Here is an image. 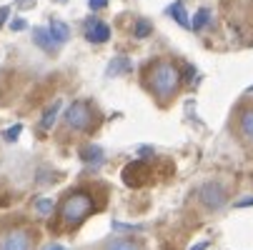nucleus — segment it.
<instances>
[{"label":"nucleus","mask_w":253,"mask_h":250,"mask_svg":"<svg viewBox=\"0 0 253 250\" xmlns=\"http://www.w3.org/2000/svg\"><path fill=\"white\" fill-rule=\"evenodd\" d=\"M151 33H153V23L151 20H146V18L135 20V25H133V35H135V38H148Z\"/></svg>","instance_id":"nucleus-17"},{"label":"nucleus","mask_w":253,"mask_h":250,"mask_svg":"<svg viewBox=\"0 0 253 250\" xmlns=\"http://www.w3.org/2000/svg\"><path fill=\"white\" fill-rule=\"evenodd\" d=\"M33 40H35V45L43 48V50L50 53V55L58 50V43L53 40V35H50L48 28H35V30H33Z\"/></svg>","instance_id":"nucleus-8"},{"label":"nucleus","mask_w":253,"mask_h":250,"mask_svg":"<svg viewBox=\"0 0 253 250\" xmlns=\"http://www.w3.org/2000/svg\"><path fill=\"white\" fill-rule=\"evenodd\" d=\"M208 245H211V243H208V240H201V243H198V245H193V248H191V250H206V248H208Z\"/></svg>","instance_id":"nucleus-25"},{"label":"nucleus","mask_w":253,"mask_h":250,"mask_svg":"<svg viewBox=\"0 0 253 250\" xmlns=\"http://www.w3.org/2000/svg\"><path fill=\"white\" fill-rule=\"evenodd\" d=\"M105 250H143V248H140V243L133 240V238H116V240L108 243Z\"/></svg>","instance_id":"nucleus-15"},{"label":"nucleus","mask_w":253,"mask_h":250,"mask_svg":"<svg viewBox=\"0 0 253 250\" xmlns=\"http://www.w3.org/2000/svg\"><path fill=\"white\" fill-rule=\"evenodd\" d=\"M238 130L243 138H248L253 143V108H243L238 113Z\"/></svg>","instance_id":"nucleus-11"},{"label":"nucleus","mask_w":253,"mask_h":250,"mask_svg":"<svg viewBox=\"0 0 253 250\" xmlns=\"http://www.w3.org/2000/svg\"><path fill=\"white\" fill-rule=\"evenodd\" d=\"M198 198H201L206 210H221L223 203H226V188L221 183H215V180L203 183L201 190H198Z\"/></svg>","instance_id":"nucleus-5"},{"label":"nucleus","mask_w":253,"mask_h":250,"mask_svg":"<svg viewBox=\"0 0 253 250\" xmlns=\"http://www.w3.org/2000/svg\"><path fill=\"white\" fill-rule=\"evenodd\" d=\"M211 23V10L208 8H198V13L193 15V20H191V30H203L206 25Z\"/></svg>","instance_id":"nucleus-16"},{"label":"nucleus","mask_w":253,"mask_h":250,"mask_svg":"<svg viewBox=\"0 0 253 250\" xmlns=\"http://www.w3.org/2000/svg\"><path fill=\"white\" fill-rule=\"evenodd\" d=\"M35 210H38V215H50L53 213V200H48V198L35 200Z\"/></svg>","instance_id":"nucleus-18"},{"label":"nucleus","mask_w":253,"mask_h":250,"mask_svg":"<svg viewBox=\"0 0 253 250\" xmlns=\"http://www.w3.org/2000/svg\"><path fill=\"white\" fill-rule=\"evenodd\" d=\"M20 133H23V123H15L13 128H8V130L3 133V140H5V143H15Z\"/></svg>","instance_id":"nucleus-19"},{"label":"nucleus","mask_w":253,"mask_h":250,"mask_svg":"<svg viewBox=\"0 0 253 250\" xmlns=\"http://www.w3.org/2000/svg\"><path fill=\"white\" fill-rule=\"evenodd\" d=\"M45 250H68V248H63V245H48Z\"/></svg>","instance_id":"nucleus-26"},{"label":"nucleus","mask_w":253,"mask_h":250,"mask_svg":"<svg viewBox=\"0 0 253 250\" xmlns=\"http://www.w3.org/2000/svg\"><path fill=\"white\" fill-rule=\"evenodd\" d=\"M233 208H253V195H243V198H238L236 203H233Z\"/></svg>","instance_id":"nucleus-22"},{"label":"nucleus","mask_w":253,"mask_h":250,"mask_svg":"<svg viewBox=\"0 0 253 250\" xmlns=\"http://www.w3.org/2000/svg\"><path fill=\"white\" fill-rule=\"evenodd\" d=\"M0 250H33V233L28 228H8L0 233Z\"/></svg>","instance_id":"nucleus-4"},{"label":"nucleus","mask_w":253,"mask_h":250,"mask_svg":"<svg viewBox=\"0 0 253 250\" xmlns=\"http://www.w3.org/2000/svg\"><path fill=\"white\" fill-rule=\"evenodd\" d=\"M60 108H63V103H60V100H55V103H50V105H48V110H45V113H43V118H41V128H43V130H50V128L55 125Z\"/></svg>","instance_id":"nucleus-14"},{"label":"nucleus","mask_w":253,"mask_h":250,"mask_svg":"<svg viewBox=\"0 0 253 250\" xmlns=\"http://www.w3.org/2000/svg\"><path fill=\"white\" fill-rule=\"evenodd\" d=\"M8 15H10V8H8V5H3V8H0V28H3V23L8 20Z\"/></svg>","instance_id":"nucleus-24"},{"label":"nucleus","mask_w":253,"mask_h":250,"mask_svg":"<svg viewBox=\"0 0 253 250\" xmlns=\"http://www.w3.org/2000/svg\"><path fill=\"white\" fill-rule=\"evenodd\" d=\"M140 80L158 103H168L180 88V70L170 60L158 58V60H151L146 68H143Z\"/></svg>","instance_id":"nucleus-1"},{"label":"nucleus","mask_w":253,"mask_h":250,"mask_svg":"<svg viewBox=\"0 0 253 250\" xmlns=\"http://www.w3.org/2000/svg\"><path fill=\"white\" fill-rule=\"evenodd\" d=\"M25 28H28V20H25V18H13V20H10V30H13V33L25 30Z\"/></svg>","instance_id":"nucleus-20"},{"label":"nucleus","mask_w":253,"mask_h":250,"mask_svg":"<svg viewBox=\"0 0 253 250\" xmlns=\"http://www.w3.org/2000/svg\"><path fill=\"white\" fill-rule=\"evenodd\" d=\"M48 30H50L53 40H55L58 45H63V43L70 40V28H68V23H63V20H50Z\"/></svg>","instance_id":"nucleus-12"},{"label":"nucleus","mask_w":253,"mask_h":250,"mask_svg":"<svg viewBox=\"0 0 253 250\" xmlns=\"http://www.w3.org/2000/svg\"><path fill=\"white\" fill-rule=\"evenodd\" d=\"M83 35H85L88 43L100 45V43L111 40V28H108V23H103L100 18L90 15V18H85V23H83Z\"/></svg>","instance_id":"nucleus-7"},{"label":"nucleus","mask_w":253,"mask_h":250,"mask_svg":"<svg viewBox=\"0 0 253 250\" xmlns=\"http://www.w3.org/2000/svg\"><path fill=\"white\" fill-rule=\"evenodd\" d=\"M103 148H98V145H83L81 148V160L83 163H88V165H100L103 163Z\"/></svg>","instance_id":"nucleus-13"},{"label":"nucleus","mask_w":253,"mask_h":250,"mask_svg":"<svg viewBox=\"0 0 253 250\" xmlns=\"http://www.w3.org/2000/svg\"><path fill=\"white\" fill-rule=\"evenodd\" d=\"M113 228H116V230H130V233L143 230V225H128V223H118V220H113Z\"/></svg>","instance_id":"nucleus-21"},{"label":"nucleus","mask_w":253,"mask_h":250,"mask_svg":"<svg viewBox=\"0 0 253 250\" xmlns=\"http://www.w3.org/2000/svg\"><path fill=\"white\" fill-rule=\"evenodd\" d=\"M93 210H95V203L88 193H70L60 205V220L68 228H76L90 215Z\"/></svg>","instance_id":"nucleus-2"},{"label":"nucleus","mask_w":253,"mask_h":250,"mask_svg":"<svg viewBox=\"0 0 253 250\" xmlns=\"http://www.w3.org/2000/svg\"><path fill=\"white\" fill-rule=\"evenodd\" d=\"M95 123V113L90 108V103L85 100H76V103H70L68 105V110H65V125L70 130H78V133H88Z\"/></svg>","instance_id":"nucleus-3"},{"label":"nucleus","mask_w":253,"mask_h":250,"mask_svg":"<svg viewBox=\"0 0 253 250\" xmlns=\"http://www.w3.org/2000/svg\"><path fill=\"white\" fill-rule=\"evenodd\" d=\"M55 3H68V0H55Z\"/></svg>","instance_id":"nucleus-27"},{"label":"nucleus","mask_w":253,"mask_h":250,"mask_svg":"<svg viewBox=\"0 0 253 250\" xmlns=\"http://www.w3.org/2000/svg\"><path fill=\"white\" fill-rule=\"evenodd\" d=\"M88 5H90V10H103L108 5V0H88Z\"/></svg>","instance_id":"nucleus-23"},{"label":"nucleus","mask_w":253,"mask_h":250,"mask_svg":"<svg viewBox=\"0 0 253 250\" xmlns=\"http://www.w3.org/2000/svg\"><path fill=\"white\" fill-rule=\"evenodd\" d=\"M166 15H170L180 28H186V30H191V18H188V13H186V5H183V0H175V3H170L168 8H166Z\"/></svg>","instance_id":"nucleus-9"},{"label":"nucleus","mask_w":253,"mask_h":250,"mask_svg":"<svg viewBox=\"0 0 253 250\" xmlns=\"http://www.w3.org/2000/svg\"><path fill=\"white\" fill-rule=\"evenodd\" d=\"M130 68H133L130 58H126V55H116V58L111 60V65H108L105 75H108V78H116V75H121V73H130Z\"/></svg>","instance_id":"nucleus-10"},{"label":"nucleus","mask_w":253,"mask_h":250,"mask_svg":"<svg viewBox=\"0 0 253 250\" xmlns=\"http://www.w3.org/2000/svg\"><path fill=\"white\" fill-rule=\"evenodd\" d=\"M151 163H143V160H135L130 163L128 168H123V183L128 188H140V185H146L151 183Z\"/></svg>","instance_id":"nucleus-6"}]
</instances>
